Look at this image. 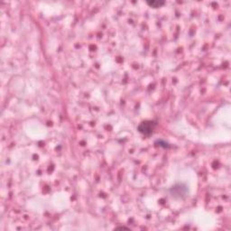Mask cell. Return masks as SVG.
<instances>
[{
	"label": "cell",
	"instance_id": "1",
	"mask_svg": "<svg viewBox=\"0 0 231 231\" xmlns=\"http://www.w3.org/2000/svg\"><path fill=\"white\" fill-rule=\"evenodd\" d=\"M153 122H144L142 125L139 126V130L141 132H144V133H147V131L149 133H151L153 131Z\"/></svg>",
	"mask_w": 231,
	"mask_h": 231
},
{
	"label": "cell",
	"instance_id": "2",
	"mask_svg": "<svg viewBox=\"0 0 231 231\" xmlns=\"http://www.w3.org/2000/svg\"><path fill=\"white\" fill-rule=\"evenodd\" d=\"M147 4L153 7H160L161 5L164 4V2H162V1H150V2H147Z\"/></svg>",
	"mask_w": 231,
	"mask_h": 231
}]
</instances>
